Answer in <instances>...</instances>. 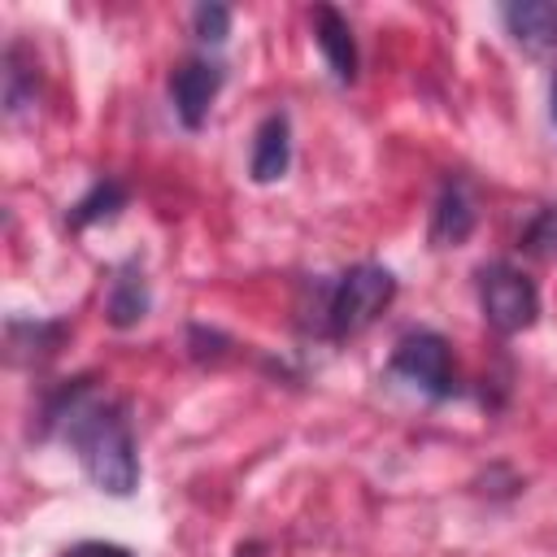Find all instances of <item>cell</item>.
Instances as JSON below:
<instances>
[{
	"label": "cell",
	"instance_id": "1",
	"mask_svg": "<svg viewBox=\"0 0 557 557\" xmlns=\"http://www.w3.org/2000/svg\"><path fill=\"white\" fill-rule=\"evenodd\" d=\"M48 422L65 426V440L83 466V474L104 496H131L139 487V448L131 418L117 400H100L87 379H74L57 405H48Z\"/></svg>",
	"mask_w": 557,
	"mask_h": 557
},
{
	"label": "cell",
	"instance_id": "2",
	"mask_svg": "<svg viewBox=\"0 0 557 557\" xmlns=\"http://www.w3.org/2000/svg\"><path fill=\"white\" fill-rule=\"evenodd\" d=\"M318 292V335L326 339H352L361 335L366 326L379 322V313L396 300V274L387 265H374V261H361V265H348L339 278L331 283H313Z\"/></svg>",
	"mask_w": 557,
	"mask_h": 557
},
{
	"label": "cell",
	"instance_id": "3",
	"mask_svg": "<svg viewBox=\"0 0 557 557\" xmlns=\"http://www.w3.org/2000/svg\"><path fill=\"white\" fill-rule=\"evenodd\" d=\"M387 374L400 379L405 387L431 396V400H448V396L461 392L448 339L440 331H409V335H400V344H396V352L387 361Z\"/></svg>",
	"mask_w": 557,
	"mask_h": 557
},
{
	"label": "cell",
	"instance_id": "4",
	"mask_svg": "<svg viewBox=\"0 0 557 557\" xmlns=\"http://www.w3.org/2000/svg\"><path fill=\"white\" fill-rule=\"evenodd\" d=\"M479 309H483V322L492 331L518 335L540 318V292L518 265L492 261L479 270Z\"/></svg>",
	"mask_w": 557,
	"mask_h": 557
},
{
	"label": "cell",
	"instance_id": "5",
	"mask_svg": "<svg viewBox=\"0 0 557 557\" xmlns=\"http://www.w3.org/2000/svg\"><path fill=\"white\" fill-rule=\"evenodd\" d=\"M222 65L209 61V57H187L174 65L170 74V104H174V117L187 126V131H200L218 91H222Z\"/></svg>",
	"mask_w": 557,
	"mask_h": 557
},
{
	"label": "cell",
	"instance_id": "6",
	"mask_svg": "<svg viewBox=\"0 0 557 557\" xmlns=\"http://www.w3.org/2000/svg\"><path fill=\"white\" fill-rule=\"evenodd\" d=\"M152 309V287H148V274L139 261H122L113 274H109V292H104V318L109 326L126 331L135 322H144Z\"/></svg>",
	"mask_w": 557,
	"mask_h": 557
},
{
	"label": "cell",
	"instance_id": "7",
	"mask_svg": "<svg viewBox=\"0 0 557 557\" xmlns=\"http://www.w3.org/2000/svg\"><path fill=\"white\" fill-rule=\"evenodd\" d=\"M309 22H313V39H318V48H322L326 70L335 74V83H352L357 78V39H352L348 17L335 4H313Z\"/></svg>",
	"mask_w": 557,
	"mask_h": 557
},
{
	"label": "cell",
	"instance_id": "8",
	"mask_svg": "<svg viewBox=\"0 0 557 557\" xmlns=\"http://www.w3.org/2000/svg\"><path fill=\"white\" fill-rule=\"evenodd\" d=\"M500 22L513 35V44L531 57H548L557 48V4H544V0L500 4Z\"/></svg>",
	"mask_w": 557,
	"mask_h": 557
},
{
	"label": "cell",
	"instance_id": "9",
	"mask_svg": "<svg viewBox=\"0 0 557 557\" xmlns=\"http://www.w3.org/2000/svg\"><path fill=\"white\" fill-rule=\"evenodd\" d=\"M292 165V122L287 113H265L261 126L252 131V152H248V174L252 183H278Z\"/></svg>",
	"mask_w": 557,
	"mask_h": 557
},
{
	"label": "cell",
	"instance_id": "10",
	"mask_svg": "<svg viewBox=\"0 0 557 557\" xmlns=\"http://www.w3.org/2000/svg\"><path fill=\"white\" fill-rule=\"evenodd\" d=\"M474 231V205L466 196V187L457 178H448L435 196V209H431V248H457L466 244Z\"/></svg>",
	"mask_w": 557,
	"mask_h": 557
},
{
	"label": "cell",
	"instance_id": "11",
	"mask_svg": "<svg viewBox=\"0 0 557 557\" xmlns=\"http://www.w3.org/2000/svg\"><path fill=\"white\" fill-rule=\"evenodd\" d=\"M35 100H39V70L22 44H9L4 48V117L17 122L35 113Z\"/></svg>",
	"mask_w": 557,
	"mask_h": 557
},
{
	"label": "cell",
	"instance_id": "12",
	"mask_svg": "<svg viewBox=\"0 0 557 557\" xmlns=\"http://www.w3.org/2000/svg\"><path fill=\"white\" fill-rule=\"evenodd\" d=\"M122 205H126V187H122L117 178H100V183H91V191L70 209V226H91V222H100V218H113Z\"/></svg>",
	"mask_w": 557,
	"mask_h": 557
},
{
	"label": "cell",
	"instance_id": "13",
	"mask_svg": "<svg viewBox=\"0 0 557 557\" xmlns=\"http://www.w3.org/2000/svg\"><path fill=\"white\" fill-rule=\"evenodd\" d=\"M522 248H527L531 257H540V261H557V200L544 205V209L527 222V231H522Z\"/></svg>",
	"mask_w": 557,
	"mask_h": 557
},
{
	"label": "cell",
	"instance_id": "14",
	"mask_svg": "<svg viewBox=\"0 0 557 557\" xmlns=\"http://www.w3.org/2000/svg\"><path fill=\"white\" fill-rule=\"evenodd\" d=\"M191 30H196L200 44H213L218 48L231 35V9L226 4H196L191 9Z\"/></svg>",
	"mask_w": 557,
	"mask_h": 557
},
{
	"label": "cell",
	"instance_id": "15",
	"mask_svg": "<svg viewBox=\"0 0 557 557\" xmlns=\"http://www.w3.org/2000/svg\"><path fill=\"white\" fill-rule=\"evenodd\" d=\"M65 557H135V553L122 548V544H109V540H83V544H74Z\"/></svg>",
	"mask_w": 557,
	"mask_h": 557
},
{
	"label": "cell",
	"instance_id": "16",
	"mask_svg": "<svg viewBox=\"0 0 557 557\" xmlns=\"http://www.w3.org/2000/svg\"><path fill=\"white\" fill-rule=\"evenodd\" d=\"M548 117H553V126H557V78H553V91H548Z\"/></svg>",
	"mask_w": 557,
	"mask_h": 557
}]
</instances>
